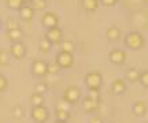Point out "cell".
I'll return each mask as SVG.
<instances>
[{
	"label": "cell",
	"mask_w": 148,
	"mask_h": 123,
	"mask_svg": "<svg viewBox=\"0 0 148 123\" xmlns=\"http://www.w3.org/2000/svg\"><path fill=\"white\" fill-rule=\"evenodd\" d=\"M144 44H145V41H144L143 34L140 32H136V30L129 32L126 34V37H125V45L129 49H132V51L141 49L144 47Z\"/></svg>",
	"instance_id": "6da1fadb"
},
{
	"label": "cell",
	"mask_w": 148,
	"mask_h": 123,
	"mask_svg": "<svg viewBox=\"0 0 148 123\" xmlns=\"http://www.w3.org/2000/svg\"><path fill=\"white\" fill-rule=\"evenodd\" d=\"M101 84H103V77L100 73L97 71H89L85 75V85L88 89H100Z\"/></svg>",
	"instance_id": "7a4b0ae2"
},
{
	"label": "cell",
	"mask_w": 148,
	"mask_h": 123,
	"mask_svg": "<svg viewBox=\"0 0 148 123\" xmlns=\"http://www.w3.org/2000/svg\"><path fill=\"white\" fill-rule=\"evenodd\" d=\"M30 116L36 123H45L49 119V111L45 105L33 107L30 111Z\"/></svg>",
	"instance_id": "3957f363"
},
{
	"label": "cell",
	"mask_w": 148,
	"mask_h": 123,
	"mask_svg": "<svg viewBox=\"0 0 148 123\" xmlns=\"http://www.w3.org/2000/svg\"><path fill=\"white\" fill-rule=\"evenodd\" d=\"M55 63L58 64L62 70L66 69H71L74 64V56L73 54H67V52H59L56 56H55Z\"/></svg>",
	"instance_id": "277c9868"
},
{
	"label": "cell",
	"mask_w": 148,
	"mask_h": 123,
	"mask_svg": "<svg viewBox=\"0 0 148 123\" xmlns=\"http://www.w3.org/2000/svg\"><path fill=\"white\" fill-rule=\"evenodd\" d=\"M45 38H47L52 45L60 44L62 43V40H63V30H62L59 26L47 29V32H45Z\"/></svg>",
	"instance_id": "5b68a950"
},
{
	"label": "cell",
	"mask_w": 148,
	"mask_h": 123,
	"mask_svg": "<svg viewBox=\"0 0 148 123\" xmlns=\"http://www.w3.org/2000/svg\"><path fill=\"white\" fill-rule=\"evenodd\" d=\"M79 99H81V90H79L77 86H69L63 92V100L66 103H69L70 105L78 103Z\"/></svg>",
	"instance_id": "8992f818"
},
{
	"label": "cell",
	"mask_w": 148,
	"mask_h": 123,
	"mask_svg": "<svg viewBox=\"0 0 148 123\" xmlns=\"http://www.w3.org/2000/svg\"><path fill=\"white\" fill-rule=\"evenodd\" d=\"M10 56H12L14 59L16 60H22L25 56H26V45L19 41V43H14L10 47Z\"/></svg>",
	"instance_id": "52a82bcc"
},
{
	"label": "cell",
	"mask_w": 148,
	"mask_h": 123,
	"mask_svg": "<svg viewBox=\"0 0 148 123\" xmlns=\"http://www.w3.org/2000/svg\"><path fill=\"white\" fill-rule=\"evenodd\" d=\"M127 55L125 51L122 49H112L110 54H108V60H110L112 64H116V66H121L126 62Z\"/></svg>",
	"instance_id": "ba28073f"
},
{
	"label": "cell",
	"mask_w": 148,
	"mask_h": 123,
	"mask_svg": "<svg viewBox=\"0 0 148 123\" xmlns=\"http://www.w3.org/2000/svg\"><path fill=\"white\" fill-rule=\"evenodd\" d=\"M41 25L45 29H51L59 25V16L55 12H45L41 16Z\"/></svg>",
	"instance_id": "9c48e42d"
},
{
	"label": "cell",
	"mask_w": 148,
	"mask_h": 123,
	"mask_svg": "<svg viewBox=\"0 0 148 123\" xmlns=\"http://www.w3.org/2000/svg\"><path fill=\"white\" fill-rule=\"evenodd\" d=\"M32 74L36 77L47 75V62L44 60H34L32 63Z\"/></svg>",
	"instance_id": "30bf717a"
},
{
	"label": "cell",
	"mask_w": 148,
	"mask_h": 123,
	"mask_svg": "<svg viewBox=\"0 0 148 123\" xmlns=\"http://www.w3.org/2000/svg\"><path fill=\"white\" fill-rule=\"evenodd\" d=\"M127 89V84L123 78H116L111 84V92L114 94H123Z\"/></svg>",
	"instance_id": "8fae6325"
},
{
	"label": "cell",
	"mask_w": 148,
	"mask_h": 123,
	"mask_svg": "<svg viewBox=\"0 0 148 123\" xmlns=\"http://www.w3.org/2000/svg\"><path fill=\"white\" fill-rule=\"evenodd\" d=\"M19 16H21L22 21H25V22L32 21L33 16H34V10H33L30 5L23 4L21 7V10H19Z\"/></svg>",
	"instance_id": "7c38bea8"
},
{
	"label": "cell",
	"mask_w": 148,
	"mask_h": 123,
	"mask_svg": "<svg viewBox=\"0 0 148 123\" xmlns=\"http://www.w3.org/2000/svg\"><path fill=\"white\" fill-rule=\"evenodd\" d=\"M100 105V101H96V100H92V99H85L84 103H82V108H84L85 112H96L97 111V108Z\"/></svg>",
	"instance_id": "4fadbf2b"
},
{
	"label": "cell",
	"mask_w": 148,
	"mask_h": 123,
	"mask_svg": "<svg viewBox=\"0 0 148 123\" xmlns=\"http://www.w3.org/2000/svg\"><path fill=\"white\" fill-rule=\"evenodd\" d=\"M132 112L136 115V116H144L145 113H147V104L145 101H141V100H138L133 104L132 107Z\"/></svg>",
	"instance_id": "5bb4252c"
},
{
	"label": "cell",
	"mask_w": 148,
	"mask_h": 123,
	"mask_svg": "<svg viewBox=\"0 0 148 123\" xmlns=\"http://www.w3.org/2000/svg\"><path fill=\"white\" fill-rule=\"evenodd\" d=\"M106 36L110 41H116L118 38L121 37V30H119V27H116V26H110L107 29Z\"/></svg>",
	"instance_id": "9a60e30c"
},
{
	"label": "cell",
	"mask_w": 148,
	"mask_h": 123,
	"mask_svg": "<svg viewBox=\"0 0 148 123\" xmlns=\"http://www.w3.org/2000/svg\"><path fill=\"white\" fill-rule=\"evenodd\" d=\"M125 77H126V80H125V81H129L130 84H136V82H138L140 71H138L137 69H134V67H132V69H129V70L126 71V74H125Z\"/></svg>",
	"instance_id": "2e32d148"
},
{
	"label": "cell",
	"mask_w": 148,
	"mask_h": 123,
	"mask_svg": "<svg viewBox=\"0 0 148 123\" xmlns=\"http://www.w3.org/2000/svg\"><path fill=\"white\" fill-rule=\"evenodd\" d=\"M81 3H82L84 10L88 12H93L99 7V0H81Z\"/></svg>",
	"instance_id": "e0dca14e"
},
{
	"label": "cell",
	"mask_w": 148,
	"mask_h": 123,
	"mask_svg": "<svg viewBox=\"0 0 148 123\" xmlns=\"http://www.w3.org/2000/svg\"><path fill=\"white\" fill-rule=\"evenodd\" d=\"M7 36H8V40L11 43H19L22 40V30L21 29H14V30H8L7 32Z\"/></svg>",
	"instance_id": "ac0fdd59"
},
{
	"label": "cell",
	"mask_w": 148,
	"mask_h": 123,
	"mask_svg": "<svg viewBox=\"0 0 148 123\" xmlns=\"http://www.w3.org/2000/svg\"><path fill=\"white\" fill-rule=\"evenodd\" d=\"M75 45L71 40H62L60 43V51L62 52H67V54H73Z\"/></svg>",
	"instance_id": "d6986e66"
},
{
	"label": "cell",
	"mask_w": 148,
	"mask_h": 123,
	"mask_svg": "<svg viewBox=\"0 0 148 123\" xmlns=\"http://www.w3.org/2000/svg\"><path fill=\"white\" fill-rule=\"evenodd\" d=\"M30 104H32V107H40V105H44V94L33 93L32 96H30Z\"/></svg>",
	"instance_id": "ffe728a7"
},
{
	"label": "cell",
	"mask_w": 148,
	"mask_h": 123,
	"mask_svg": "<svg viewBox=\"0 0 148 123\" xmlns=\"http://www.w3.org/2000/svg\"><path fill=\"white\" fill-rule=\"evenodd\" d=\"M10 64V52L5 49H0V66L5 67Z\"/></svg>",
	"instance_id": "44dd1931"
},
{
	"label": "cell",
	"mask_w": 148,
	"mask_h": 123,
	"mask_svg": "<svg viewBox=\"0 0 148 123\" xmlns=\"http://www.w3.org/2000/svg\"><path fill=\"white\" fill-rule=\"evenodd\" d=\"M51 48H52V44L49 43L45 37L40 40V43H38V49L41 51L42 54H47V52H49V49H51Z\"/></svg>",
	"instance_id": "7402d4cb"
},
{
	"label": "cell",
	"mask_w": 148,
	"mask_h": 123,
	"mask_svg": "<svg viewBox=\"0 0 148 123\" xmlns=\"http://www.w3.org/2000/svg\"><path fill=\"white\" fill-rule=\"evenodd\" d=\"M30 7L33 10H45L47 7V0H30Z\"/></svg>",
	"instance_id": "603a6c76"
},
{
	"label": "cell",
	"mask_w": 148,
	"mask_h": 123,
	"mask_svg": "<svg viewBox=\"0 0 148 123\" xmlns=\"http://www.w3.org/2000/svg\"><path fill=\"white\" fill-rule=\"evenodd\" d=\"M5 4H7V7L11 8V10L19 11L21 7L23 5V3H22V0H5Z\"/></svg>",
	"instance_id": "cb8c5ba5"
},
{
	"label": "cell",
	"mask_w": 148,
	"mask_h": 123,
	"mask_svg": "<svg viewBox=\"0 0 148 123\" xmlns=\"http://www.w3.org/2000/svg\"><path fill=\"white\" fill-rule=\"evenodd\" d=\"M55 116H56V120H62V122H67L70 118L69 111H63V109H56L55 111Z\"/></svg>",
	"instance_id": "d4e9b609"
},
{
	"label": "cell",
	"mask_w": 148,
	"mask_h": 123,
	"mask_svg": "<svg viewBox=\"0 0 148 123\" xmlns=\"http://www.w3.org/2000/svg\"><path fill=\"white\" fill-rule=\"evenodd\" d=\"M5 29H7V32H8V30H14V29H19V22H18V19H15V18H8V19L5 21Z\"/></svg>",
	"instance_id": "484cf974"
},
{
	"label": "cell",
	"mask_w": 148,
	"mask_h": 123,
	"mask_svg": "<svg viewBox=\"0 0 148 123\" xmlns=\"http://www.w3.org/2000/svg\"><path fill=\"white\" fill-rule=\"evenodd\" d=\"M60 70L62 69H60L56 63H47V74H51V75L59 74Z\"/></svg>",
	"instance_id": "4316f807"
},
{
	"label": "cell",
	"mask_w": 148,
	"mask_h": 123,
	"mask_svg": "<svg viewBox=\"0 0 148 123\" xmlns=\"http://www.w3.org/2000/svg\"><path fill=\"white\" fill-rule=\"evenodd\" d=\"M45 92H48V85L45 82H38L34 85V93H38V94H44Z\"/></svg>",
	"instance_id": "83f0119b"
},
{
	"label": "cell",
	"mask_w": 148,
	"mask_h": 123,
	"mask_svg": "<svg viewBox=\"0 0 148 123\" xmlns=\"http://www.w3.org/2000/svg\"><path fill=\"white\" fill-rule=\"evenodd\" d=\"M88 99L96 100V101H100V92L97 89H88Z\"/></svg>",
	"instance_id": "f1b7e54d"
},
{
	"label": "cell",
	"mask_w": 148,
	"mask_h": 123,
	"mask_svg": "<svg viewBox=\"0 0 148 123\" xmlns=\"http://www.w3.org/2000/svg\"><path fill=\"white\" fill-rule=\"evenodd\" d=\"M7 88H8V80L3 74H0V93L5 92Z\"/></svg>",
	"instance_id": "f546056e"
},
{
	"label": "cell",
	"mask_w": 148,
	"mask_h": 123,
	"mask_svg": "<svg viewBox=\"0 0 148 123\" xmlns=\"http://www.w3.org/2000/svg\"><path fill=\"white\" fill-rule=\"evenodd\" d=\"M12 113H14V118L15 119H21L23 118V108L16 105V107L12 108Z\"/></svg>",
	"instance_id": "4dcf8cb0"
},
{
	"label": "cell",
	"mask_w": 148,
	"mask_h": 123,
	"mask_svg": "<svg viewBox=\"0 0 148 123\" xmlns=\"http://www.w3.org/2000/svg\"><path fill=\"white\" fill-rule=\"evenodd\" d=\"M138 81L141 82V85H143L144 88H147L148 86V71H143V73H140Z\"/></svg>",
	"instance_id": "1f68e13d"
},
{
	"label": "cell",
	"mask_w": 148,
	"mask_h": 123,
	"mask_svg": "<svg viewBox=\"0 0 148 123\" xmlns=\"http://www.w3.org/2000/svg\"><path fill=\"white\" fill-rule=\"evenodd\" d=\"M69 108H70V104H69V103H66L64 100H63V101H60L58 105H56V109H63V111H69Z\"/></svg>",
	"instance_id": "d6a6232c"
},
{
	"label": "cell",
	"mask_w": 148,
	"mask_h": 123,
	"mask_svg": "<svg viewBox=\"0 0 148 123\" xmlns=\"http://www.w3.org/2000/svg\"><path fill=\"white\" fill-rule=\"evenodd\" d=\"M100 3L104 7H114L118 3V0H100Z\"/></svg>",
	"instance_id": "836d02e7"
},
{
	"label": "cell",
	"mask_w": 148,
	"mask_h": 123,
	"mask_svg": "<svg viewBox=\"0 0 148 123\" xmlns=\"http://www.w3.org/2000/svg\"><path fill=\"white\" fill-rule=\"evenodd\" d=\"M89 123H103V120H101L100 116H92L89 120Z\"/></svg>",
	"instance_id": "e575fe53"
},
{
	"label": "cell",
	"mask_w": 148,
	"mask_h": 123,
	"mask_svg": "<svg viewBox=\"0 0 148 123\" xmlns=\"http://www.w3.org/2000/svg\"><path fill=\"white\" fill-rule=\"evenodd\" d=\"M22 3H23V4H26V3H30V0H22Z\"/></svg>",
	"instance_id": "d590c367"
},
{
	"label": "cell",
	"mask_w": 148,
	"mask_h": 123,
	"mask_svg": "<svg viewBox=\"0 0 148 123\" xmlns=\"http://www.w3.org/2000/svg\"><path fill=\"white\" fill-rule=\"evenodd\" d=\"M53 123H67V122H62V120H55Z\"/></svg>",
	"instance_id": "8d00e7d4"
},
{
	"label": "cell",
	"mask_w": 148,
	"mask_h": 123,
	"mask_svg": "<svg viewBox=\"0 0 148 123\" xmlns=\"http://www.w3.org/2000/svg\"><path fill=\"white\" fill-rule=\"evenodd\" d=\"M144 3H147V0H144Z\"/></svg>",
	"instance_id": "74e56055"
},
{
	"label": "cell",
	"mask_w": 148,
	"mask_h": 123,
	"mask_svg": "<svg viewBox=\"0 0 148 123\" xmlns=\"http://www.w3.org/2000/svg\"><path fill=\"white\" fill-rule=\"evenodd\" d=\"M0 26H1V21H0Z\"/></svg>",
	"instance_id": "f35d334b"
}]
</instances>
